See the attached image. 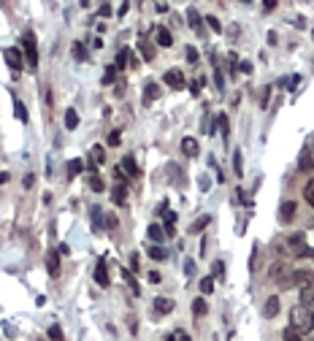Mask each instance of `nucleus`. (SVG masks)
Returning a JSON list of instances; mask_svg holds the SVG:
<instances>
[{
    "label": "nucleus",
    "instance_id": "nucleus-1",
    "mask_svg": "<svg viewBox=\"0 0 314 341\" xmlns=\"http://www.w3.org/2000/svg\"><path fill=\"white\" fill-rule=\"evenodd\" d=\"M290 331L304 336V333H314V311L306 306H295L290 309Z\"/></svg>",
    "mask_w": 314,
    "mask_h": 341
},
{
    "label": "nucleus",
    "instance_id": "nucleus-2",
    "mask_svg": "<svg viewBox=\"0 0 314 341\" xmlns=\"http://www.w3.org/2000/svg\"><path fill=\"white\" fill-rule=\"evenodd\" d=\"M22 57L27 60L30 68L38 65V44H36V36H33V33H25V36H22Z\"/></svg>",
    "mask_w": 314,
    "mask_h": 341
},
{
    "label": "nucleus",
    "instance_id": "nucleus-3",
    "mask_svg": "<svg viewBox=\"0 0 314 341\" xmlns=\"http://www.w3.org/2000/svg\"><path fill=\"white\" fill-rule=\"evenodd\" d=\"M290 274H293V271H290L287 260H276V263L268 268V279H271V282H279V285H282V282L287 279Z\"/></svg>",
    "mask_w": 314,
    "mask_h": 341
},
{
    "label": "nucleus",
    "instance_id": "nucleus-4",
    "mask_svg": "<svg viewBox=\"0 0 314 341\" xmlns=\"http://www.w3.org/2000/svg\"><path fill=\"white\" fill-rule=\"evenodd\" d=\"M3 57H5V65H8L14 73L22 71V65H25V60H22V49H16V46H8V49L3 51Z\"/></svg>",
    "mask_w": 314,
    "mask_h": 341
},
{
    "label": "nucleus",
    "instance_id": "nucleus-5",
    "mask_svg": "<svg viewBox=\"0 0 314 341\" xmlns=\"http://www.w3.org/2000/svg\"><path fill=\"white\" fill-rule=\"evenodd\" d=\"M165 84H168L171 90H184L187 79H184V73H181L179 68H171V71H165Z\"/></svg>",
    "mask_w": 314,
    "mask_h": 341
},
{
    "label": "nucleus",
    "instance_id": "nucleus-6",
    "mask_svg": "<svg viewBox=\"0 0 314 341\" xmlns=\"http://www.w3.org/2000/svg\"><path fill=\"white\" fill-rule=\"evenodd\" d=\"M103 163H106V152H103V146H92V149H90V165H87V168L95 173Z\"/></svg>",
    "mask_w": 314,
    "mask_h": 341
},
{
    "label": "nucleus",
    "instance_id": "nucleus-7",
    "mask_svg": "<svg viewBox=\"0 0 314 341\" xmlns=\"http://www.w3.org/2000/svg\"><path fill=\"white\" fill-rule=\"evenodd\" d=\"M119 171H122L125 173V176H130V179H135V176H138V165H135V157H133V154H125V160H122V168H119Z\"/></svg>",
    "mask_w": 314,
    "mask_h": 341
},
{
    "label": "nucleus",
    "instance_id": "nucleus-8",
    "mask_svg": "<svg viewBox=\"0 0 314 341\" xmlns=\"http://www.w3.org/2000/svg\"><path fill=\"white\" fill-rule=\"evenodd\" d=\"M46 271H49L52 279L60 276V252H49V255H46Z\"/></svg>",
    "mask_w": 314,
    "mask_h": 341
},
{
    "label": "nucleus",
    "instance_id": "nucleus-9",
    "mask_svg": "<svg viewBox=\"0 0 314 341\" xmlns=\"http://www.w3.org/2000/svg\"><path fill=\"white\" fill-rule=\"evenodd\" d=\"M157 97H160V87H157L155 82H149V84L144 87V106H152Z\"/></svg>",
    "mask_w": 314,
    "mask_h": 341
},
{
    "label": "nucleus",
    "instance_id": "nucleus-10",
    "mask_svg": "<svg viewBox=\"0 0 314 341\" xmlns=\"http://www.w3.org/2000/svg\"><path fill=\"white\" fill-rule=\"evenodd\" d=\"M301 306H306V309L314 311V285L301 287Z\"/></svg>",
    "mask_w": 314,
    "mask_h": 341
},
{
    "label": "nucleus",
    "instance_id": "nucleus-11",
    "mask_svg": "<svg viewBox=\"0 0 314 341\" xmlns=\"http://www.w3.org/2000/svg\"><path fill=\"white\" fill-rule=\"evenodd\" d=\"M95 282H98L100 287H108V271H106V263L103 260H98V265H95Z\"/></svg>",
    "mask_w": 314,
    "mask_h": 341
},
{
    "label": "nucleus",
    "instance_id": "nucleus-12",
    "mask_svg": "<svg viewBox=\"0 0 314 341\" xmlns=\"http://www.w3.org/2000/svg\"><path fill=\"white\" fill-rule=\"evenodd\" d=\"M171 311H174V300H171V298H157V300H155V314H157V317L171 314Z\"/></svg>",
    "mask_w": 314,
    "mask_h": 341
},
{
    "label": "nucleus",
    "instance_id": "nucleus-13",
    "mask_svg": "<svg viewBox=\"0 0 314 341\" xmlns=\"http://www.w3.org/2000/svg\"><path fill=\"white\" fill-rule=\"evenodd\" d=\"M263 314H266V320H273V317L279 314V298L271 295L266 300V309H263Z\"/></svg>",
    "mask_w": 314,
    "mask_h": 341
},
{
    "label": "nucleus",
    "instance_id": "nucleus-14",
    "mask_svg": "<svg viewBox=\"0 0 314 341\" xmlns=\"http://www.w3.org/2000/svg\"><path fill=\"white\" fill-rule=\"evenodd\" d=\"M187 22H190V27H192L195 33H203V19H201V14H198L195 8L187 11Z\"/></svg>",
    "mask_w": 314,
    "mask_h": 341
},
{
    "label": "nucleus",
    "instance_id": "nucleus-15",
    "mask_svg": "<svg viewBox=\"0 0 314 341\" xmlns=\"http://www.w3.org/2000/svg\"><path fill=\"white\" fill-rule=\"evenodd\" d=\"M155 41H157L160 46H165V49H168V46L174 44V38H171L168 27H157V30H155Z\"/></svg>",
    "mask_w": 314,
    "mask_h": 341
},
{
    "label": "nucleus",
    "instance_id": "nucleus-16",
    "mask_svg": "<svg viewBox=\"0 0 314 341\" xmlns=\"http://www.w3.org/2000/svg\"><path fill=\"white\" fill-rule=\"evenodd\" d=\"M181 152H184L187 157H195L198 154V141L195 138H184V141H181Z\"/></svg>",
    "mask_w": 314,
    "mask_h": 341
},
{
    "label": "nucleus",
    "instance_id": "nucleus-17",
    "mask_svg": "<svg viewBox=\"0 0 314 341\" xmlns=\"http://www.w3.org/2000/svg\"><path fill=\"white\" fill-rule=\"evenodd\" d=\"M65 128H68V130H76V128H79V114H76V108H68V111H65Z\"/></svg>",
    "mask_w": 314,
    "mask_h": 341
},
{
    "label": "nucleus",
    "instance_id": "nucleus-18",
    "mask_svg": "<svg viewBox=\"0 0 314 341\" xmlns=\"http://www.w3.org/2000/svg\"><path fill=\"white\" fill-rule=\"evenodd\" d=\"M146 233H149V239L157 241V244L165 239V228H160V225H149V230H146Z\"/></svg>",
    "mask_w": 314,
    "mask_h": 341
},
{
    "label": "nucleus",
    "instance_id": "nucleus-19",
    "mask_svg": "<svg viewBox=\"0 0 314 341\" xmlns=\"http://www.w3.org/2000/svg\"><path fill=\"white\" fill-rule=\"evenodd\" d=\"M206 311H209V306H206V300H203V298L192 300V314H195V317H203Z\"/></svg>",
    "mask_w": 314,
    "mask_h": 341
},
{
    "label": "nucleus",
    "instance_id": "nucleus-20",
    "mask_svg": "<svg viewBox=\"0 0 314 341\" xmlns=\"http://www.w3.org/2000/svg\"><path fill=\"white\" fill-rule=\"evenodd\" d=\"M209 222H211V217H209V214H203V217H201V219H195V222H192V228H190V233H195V236H198V233H201V230H203V228H206V225H209Z\"/></svg>",
    "mask_w": 314,
    "mask_h": 341
},
{
    "label": "nucleus",
    "instance_id": "nucleus-21",
    "mask_svg": "<svg viewBox=\"0 0 314 341\" xmlns=\"http://www.w3.org/2000/svg\"><path fill=\"white\" fill-rule=\"evenodd\" d=\"M130 57H133V51L130 49H119V57H117V71L125 65H130Z\"/></svg>",
    "mask_w": 314,
    "mask_h": 341
},
{
    "label": "nucleus",
    "instance_id": "nucleus-22",
    "mask_svg": "<svg viewBox=\"0 0 314 341\" xmlns=\"http://www.w3.org/2000/svg\"><path fill=\"white\" fill-rule=\"evenodd\" d=\"M82 171H84V163H82V160H79V157L68 163V176H71V179H73V176H79V173H82Z\"/></svg>",
    "mask_w": 314,
    "mask_h": 341
},
{
    "label": "nucleus",
    "instance_id": "nucleus-23",
    "mask_svg": "<svg viewBox=\"0 0 314 341\" xmlns=\"http://www.w3.org/2000/svg\"><path fill=\"white\" fill-rule=\"evenodd\" d=\"M114 200H117L119 206L128 200V187H125V184H117V187H114Z\"/></svg>",
    "mask_w": 314,
    "mask_h": 341
},
{
    "label": "nucleus",
    "instance_id": "nucleus-24",
    "mask_svg": "<svg viewBox=\"0 0 314 341\" xmlns=\"http://www.w3.org/2000/svg\"><path fill=\"white\" fill-rule=\"evenodd\" d=\"M90 187H92V193H103V190H106V184H103V179H100L98 176V173H92V176H90Z\"/></svg>",
    "mask_w": 314,
    "mask_h": 341
},
{
    "label": "nucleus",
    "instance_id": "nucleus-25",
    "mask_svg": "<svg viewBox=\"0 0 314 341\" xmlns=\"http://www.w3.org/2000/svg\"><path fill=\"white\" fill-rule=\"evenodd\" d=\"M279 217H282V219H293V217H295V203H293V200L282 203V211H279Z\"/></svg>",
    "mask_w": 314,
    "mask_h": 341
},
{
    "label": "nucleus",
    "instance_id": "nucleus-26",
    "mask_svg": "<svg viewBox=\"0 0 314 341\" xmlns=\"http://www.w3.org/2000/svg\"><path fill=\"white\" fill-rule=\"evenodd\" d=\"M14 114H16L19 122H27V108H25V103H22V100H14Z\"/></svg>",
    "mask_w": 314,
    "mask_h": 341
},
{
    "label": "nucleus",
    "instance_id": "nucleus-27",
    "mask_svg": "<svg viewBox=\"0 0 314 341\" xmlns=\"http://www.w3.org/2000/svg\"><path fill=\"white\" fill-rule=\"evenodd\" d=\"M114 82H117V65H108L106 73H103V84L108 87V84H114Z\"/></svg>",
    "mask_w": 314,
    "mask_h": 341
},
{
    "label": "nucleus",
    "instance_id": "nucleus-28",
    "mask_svg": "<svg viewBox=\"0 0 314 341\" xmlns=\"http://www.w3.org/2000/svg\"><path fill=\"white\" fill-rule=\"evenodd\" d=\"M304 198L309 200V206L314 209V179H309V184L304 187Z\"/></svg>",
    "mask_w": 314,
    "mask_h": 341
},
{
    "label": "nucleus",
    "instance_id": "nucleus-29",
    "mask_svg": "<svg viewBox=\"0 0 314 341\" xmlns=\"http://www.w3.org/2000/svg\"><path fill=\"white\" fill-rule=\"evenodd\" d=\"M149 257H152V260H165V257H168V252L157 244V246H152V249H149Z\"/></svg>",
    "mask_w": 314,
    "mask_h": 341
},
{
    "label": "nucleus",
    "instance_id": "nucleus-30",
    "mask_svg": "<svg viewBox=\"0 0 314 341\" xmlns=\"http://www.w3.org/2000/svg\"><path fill=\"white\" fill-rule=\"evenodd\" d=\"M203 84H206V76H198L195 82L190 84V92L192 95H201V90H203Z\"/></svg>",
    "mask_w": 314,
    "mask_h": 341
},
{
    "label": "nucleus",
    "instance_id": "nucleus-31",
    "mask_svg": "<svg viewBox=\"0 0 314 341\" xmlns=\"http://www.w3.org/2000/svg\"><path fill=\"white\" fill-rule=\"evenodd\" d=\"M122 276H125V282H128V285H130V290H133L135 295H138V282L133 279V274H130V271H125V268H122Z\"/></svg>",
    "mask_w": 314,
    "mask_h": 341
},
{
    "label": "nucleus",
    "instance_id": "nucleus-32",
    "mask_svg": "<svg viewBox=\"0 0 314 341\" xmlns=\"http://www.w3.org/2000/svg\"><path fill=\"white\" fill-rule=\"evenodd\" d=\"M73 57H76V60H87V49H84V44H73Z\"/></svg>",
    "mask_w": 314,
    "mask_h": 341
},
{
    "label": "nucleus",
    "instance_id": "nucleus-33",
    "mask_svg": "<svg viewBox=\"0 0 314 341\" xmlns=\"http://www.w3.org/2000/svg\"><path fill=\"white\" fill-rule=\"evenodd\" d=\"M49 339L52 341H65L62 339V328L60 325H49Z\"/></svg>",
    "mask_w": 314,
    "mask_h": 341
},
{
    "label": "nucleus",
    "instance_id": "nucleus-34",
    "mask_svg": "<svg viewBox=\"0 0 314 341\" xmlns=\"http://www.w3.org/2000/svg\"><path fill=\"white\" fill-rule=\"evenodd\" d=\"M201 290L206 292V295L214 290V276H203V279H201Z\"/></svg>",
    "mask_w": 314,
    "mask_h": 341
},
{
    "label": "nucleus",
    "instance_id": "nucleus-35",
    "mask_svg": "<svg viewBox=\"0 0 314 341\" xmlns=\"http://www.w3.org/2000/svg\"><path fill=\"white\" fill-rule=\"evenodd\" d=\"M222 274H225V265H222L220 260H214V263H211V276H214V279H220Z\"/></svg>",
    "mask_w": 314,
    "mask_h": 341
},
{
    "label": "nucleus",
    "instance_id": "nucleus-36",
    "mask_svg": "<svg viewBox=\"0 0 314 341\" xmlns=\"http://www.w3.org/2000/svg\"><path fill=\"white\" fill-rule=\"evenodd\" d=\"M203 22H206V25L211 27V30H214V33H222V25H220V19H217V16H206V19H203Z\"/></svg>",
    "mask_w": 314,
    "mask_h": 341
},
{
    "label": "nucleus",
    "instance_id": "nucleus-37",
    "mask_svg": "<svg viewBox=\"0 0 314 341\" xmlns=\"http://www.w3.org/2000/svg\"><path fill=\"white\" fill-rule=\"evenodd\" d=\"M217 125H220L222 136H227V130H230V125H227V117H225V114H220V117H217Z\"/></svg>",
    "mask_w": 314,
    "mask_h": 341
},
{
    "label": "nucleus",
    "instance_id": "nucleus-38",
    "mask_svg": "<svg viewBox=\"0 0 314 341\" xmlns=\"http://www.w3.org/2000/svg\"><path fill=\"white\" fill-rule=\"evenodd\" d=\"M119 225V219H117V214H106V228L108 230H114Z\"/></svg>",
    "mask_w": 314,
    "mask_h": 341
},
{
    "label": "nucleus",
    "instance_id": "nucleus-39",
    "mask_svg": "<svg viewBox=\"0 0 314 341\" xmlns=\"http://www.w3.org/2000/svg\"><path fill=\"white\" fill-rule=\"evenodd\" d=\"M184 54H187V60H190V62H198V49H195V46H187Z\"/></svg>",
    "mask_w": 314,
    "mask_h": 341
},
{
    "label": "nucleus",
    "instance_id": "nucleus-40",
    "mask_svg": "<svg viewBox=\"0 0 314 341\" xmlns=\"http://www.w3.org/2000/svg\"><path fill=\"white\" fill-rule=\"evenodd\" d=\"M141 51H144V57H146V60H152V57H155V49H152L149 44H144V41H141Z\"/></svg>",
    "mask_w": 314,
    "mask_h": 341
},
{
    "label": "nucleus",
    "instance_id": "nucleus-41",
    "mask_svg": "<svg viewBox=\"0 0 314 341\" xmlns=\"http://www.w3.org/2000/svg\"><path fill=\"white\" fill-rule=\"evenodd\" d=\"M233 163H236V173L241 176V173H244V165H241V152H236V154H233Z\"/></svg>",
    "mask_w": 314,
    "mask_h": 341
},
{
    "label": "nucleus",
    "instance_id": "nucleus-42",
    "mask_svg": "<svg viewBox=\"0 0 314 341\" xmlns=\"http://www.w3.org/2000/svg\"><path fill=\"white\" fill-rule=\"evenodd\" d=\"M119 138H122V136H119L117 130H114V133H108V146H119Z\"/></svg>",
    "mask_w": 314,
    "mask_h": 341
},
{
    "label": "nucleus",
    "instance_id": "nucleus-43",
    "mask_svg": "<svg viewBox=\"0 0 314 341\" xmlns=\"http://www.w3.org/2000/svg\"><path fill=\"white\" fill-rule=\"evenodd\" d=\"M22 184H25V187H27V190H30V187H33V184H36V173H27V176H25V179H22Z\"/></svg>",
    "mask_w": 314,
    "mask_h": 341
},
{
    "label": "nucleus",
    "instance_id": "nucleus-44",
    "mask_svg": "<svg viewBox=\"0 0 314 341\" xmlns=\"http://www.w3.org/2000/svg\"><path fill=\"white\" fill-rule=\"evenodd\" d=\"M184 274L187 276H195V263H192V260H187V263H184Z\"/></svg>",
    "mask_w": 314,
    "mask_h": 341
},
{
    "label": "nucleus",
    "instance_id": "nucleus-45",
    "mask_svg": "<svg viewBox=\"0 0 314 341\" xmlns=\"http://www.w3.org/2000/svg\"><path fill=\"white\" fill-rule=\"evenodd\" d=\"M92 219H95V225L100 228V206H92Z\"/></svg>",
    "mask_w": 314,
    "mask_h": 341
},
{
    "label": "nucleus",
    "instance_id": "nucleus-46",
    "mask_svg": "<svg viewBox=\"0 0 314 341\" xmlns=\"http://www.w3.org/2000/svg\"><path fill=\"white\" fill-rule=\"evenodd\" d=\"M284 341H301V336L293 333V331H284Z\"/></svg>",
    "mask_w": 314,
    "mask_h": 341
},
{
    "label": "nucleus",
    "instance_id": "nucleus-47",
    "mask_svg": "<svg viewBox=\"0 0 314 341\" xmlns=\"http://www.w3.org/2000/svg\"><path fill=\"white\" fill-rule=\"evenodd\" d=\"M100 16H111V5H100Z\"/></svg>",
    "mask_w": 314,
    "mask_h": 341
},
{
    "label": "nucleus",
    "instance_id": "nucleus-48",
    "mask_svg": "<svg viewBox=\"0 0 314 341\" xmlns=\"http://www.w3.org/2000/svg\"><path fill=\"white\" fill-rule=\"evenodd\" d=\"M57 252H60V255H71V246H68V244H60V249H57Z\"/></svg>",
    "mask_w": 314,
    "mask_h": 341
},
{
    "label": "nucleus",
    "instance_id": "nucleus-49",
    "mask_svg": "<svg viewBox=\"0 0 314 341\" xmlns=\"http://www.w3.org/2000/svg\"><path fill=\"white\" fill-rule=\"evenodd\" d=\"M128 8H130V3H122V5H119V14H117V16H125V14H128Z\"/></svg>",
    "mask_w": 314,
    "mask_h": 341
},
{
    "label": "nucleus",
    "instance_id": "nucleus-50",
    "mask_svg": "<svg viewBox=\"0 0 314 341\" xmlns=\"http://www.w3.org/2000/svg\"><path fill=\"white\" fill-rule=\"evenodd\" d=\"M176 339H179V341H192L190 336H187V333L184 331H179V333H176Z\"/></svg>",
    "mask_w": 314,
    "mask_h": 341
},
{
    "label": "nucleus",
    "instance_id": "nucleus-51",
    "mask_svg": "<svg viewBox=\"0 0 314 341\" xmlns=\"http://www.w3.org/2000/svg\"><path fill=\"white\" fill-rule=\"evenodd\" d=\"M263 8H266V11H273V8H276V0H268V3L263 5Z\"/></svg>",
    "mask_w": 314,
    "mask_h": 341
},
{
    "label": "nucleus",
    "instance_id": "nucleus-52",
    "mask_svg": "<svg viewBox=\"0 0 314 341\" xmlns=\"http://www.w3.org/2000/svg\"><path fill=\"white\" fill-rule=\"evenodd\" d=\"M149 282H155V285L160 282V274H157V271H152V274H149Z\"/></svg>",
    "mask_w": 314,
    "mask_h": 341
},
{
    "label": "nucleus",
    "instance_id": "nucleus-53",
    "mask_svg": "<svg viewBox=\"0 0 314 341\" xmlns=\"http://www.w3.org/2000/svg\"><path fill=\"white\" fill-rule=\"evenodd\" d=\"M0 184H8V173H0Z\"/></svg>",
    "mask_w": 314,
    "mask_h": 341
},
{
    "label": "nucleus",
    "instance_id": "nucleus-54",
    "mask_svg": "<svg viewBox=\"0 0 314 341\" xmlns=\"http://www.w3.org/2000/svg\"><path fill=\"white\" fill-rule=\"evenodd\" d=\"M165 341H176V333H171V336H165Z\"/></svg>",
    "mask_w": 314,
    "mask_h": 341
}]
</instances>
